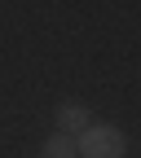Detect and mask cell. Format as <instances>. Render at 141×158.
Here are the masks:
<instances>
[{"mask_svg":"<svg viewBox=\"0 0 141 158\" xmlns=\"http://www.w3.org/2000/svg\"><path fill=\"white\" fill-rule=\"evenodd\" d=\"M75 149H79V158H124L128 141H124V132L110 127V123H88L75 136Z\"/></svg>","mask_w":141,"mask_h":158,"instance_id":"6da1fadb","label":"cell"},{"mask_svg":"<svg viewBox=\"0 0 141 158\" xmlns=\"http://www.w3.org/2000/svg\"><path fill=\"white\" fill-rule=\"evenodd\" d=\"M53 118H57V132H62V136H79V132L93 123V118H88V106H79V101H62Z\"/></svg>","mask_w":141,"mask_h":158,"instance_id":"7a4b0ae2","label":"cell"},{"mask_svg":"<svg viewBox=\"0 0 141 158\" xmlns=\"http://www.w3.org/2000/svg\"><path fill=\"white\" fill-rule=\"evenodd\" d=\"M40 158H79L75 149V136H62V132H53L44 145H40Z\"/></svg>","mask_w":141,"mask_h":158,"instance_id":"3957f363","label":"cell"}]
</instances>
